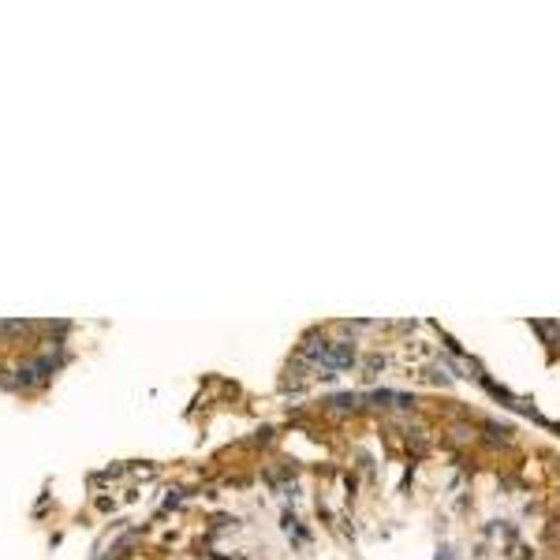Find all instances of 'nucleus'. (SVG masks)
<instances>
[{"mask_svg":"<svg viewBox=\"0 0 560 560\" xmlns=\"http://www.w3.org/2000/svg\"><path fill=\"white\" fill-rule=\"evenodd\" d=\"M307 355L314 363H321L325 370H340V366L351 363V347H344V344H310Z\"/></svg>","mask_w":560,"mask_h":560,"instance_id":"obj_1","label":"nucleus"}]
</instances>
